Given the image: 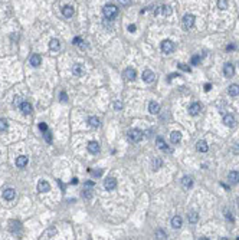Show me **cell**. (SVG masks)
I'll list each match as a JSON object with an SVG mask.
<instances>
[{
    "instance_id": "26",
    "label": "cell",
    "mask_w": 239,
    "mask_h": 240,
    "mask_svg": "<svg viewBox=\"0 0 239 240\" xmlns=\"http://www.w3.org/2000/svg\"><path fill=\"white\" fill-rule=\"evenodd\" d=\"M88 125L91 127V128H98V127L101 125L99 118H97V117H89L88 118Z\"/></svg>"
},
{
    "instance_id": "32",
    "label": "cell",
    "mask_w": 239,
    "mask_h": 240,
    "mask_svg": "<svg viewBox=\"0 0 239 240\" xmlns=\"http://www.w3.org/2000/svg\"><path fill=\"white\" fill-rule=\"evenodd\" d=\"M160 12H161V14H164V16H170L171 14V7L170 6H167V4H164V6H161L160 7Z\"/></svg>"
},
{
    "instance_id": "8",
    "label": "cell",
    "mask_w": 239,
    "mask_h": 240,
    "mask_svg": "<svg viewBox=\"0 0 239 240\" xmlns=\"http://www.w3.org/2000/svg\"><path fill=\"white\" fill-rule=\"evenodd\" d=\"M223 125L229 127V128H233V127L236 125L235 117H233V115H231V114L225 115V117H223Z\"/></svg>"
},
{
    "instance_id": "40",
    "label": "cell",
    "mask_w": 239,
    "mask_h": 240,
    "mask_svg": "<svg viewBox=\"0 0 239 240\" xmlns=\"http://www.w3.org/2000/svg\"><path fill=\"white\" fill-rule=\"evenodd\" d=\"M59 98H61L62 102H68V95H66V92H61L59 94Z\"/></svg>"
},
{
    "instance_id": "52",
    "label": "cell",
    "mask_w": 239,
    "mask_h": 240,
    "mask_svg": "<svg viewBox=\"0 0 239 240\" xmlns=\"http://www.w3.org/2000/svg\"><path fill=\"white\" fill-rule=\"evenodd\" d=\"M71 184H72V186H76V184H78V178H76V177H74V178L71 180Z\"/></svg>"
},
{
    "instance_id": "12",
    "label": "cell",
    "mask_w": 239,
    "mask_h": 240,
    "mask_svg": "<svg viewBox=\"0 0 239 240\" xmlns=\"http://www.w3.org/2000/svg\"><path fill=\"white\" fill-rule=\"evenodd\" d=\"M49 190H51V186H49L48 181L41 180V181L38 183V191H39V193H48Z\"/></svg>"
},
{
    "instance_id": "3",
    "label": "cell",
    "mask_w": 239,
    "mask_h": 240,
    "mask_svg": "<svg viewBox=\"0 0 239 240\" xmlns=\"http://www.w3.org/2000/svg\"><path fill=\"white\" fill-rule=\"evenodd\" d=\"M160 47H161V52H163V53L169 55V53H171V52L174 51V47L176 46H174V43L170 41V39H166V41L161 42Z\"/></svg>"
},
{
    "instance_id": "46",
    "label": "cell",
    "mask_w": 239,
    "mask_h": 240,
    "mask_svg": "<svg viewBox=\"0 0 239 240\" xmlns=\"http://www.w3.org/2000/svg\"><path fill=\"white\" fill-rule=\"evenodd\" d=\"M179 76H180V75H179V74H171V75H169V82H170V81H173L174 78H179Z\"/></svg>"
},
{
    "instance_id": "25",
    "label": "cell",
    "mask_w": 239,
    "mask_h": 240,
    "mask_svg": "<svg viewBox=\"0 0 239 240\" xmlns=\"http://www.w3.org/2000/svg\"><path fill=\"white\" fill-rule=\"evenodd\" d=\"M181 224H183V220H181L180 216H174L173 219H171V227H173V229H180Z\"/></svg>"
},
{
    "instance_id": "7",
    "label": "cell",
    "mask_w": 239,
    "mask_h": 240,
    "mask_svg": "<svg viewBox=\"0 0 239 240\" xmlns=\"http://www.w3.org/2000/svg\"><path fill=\"white\" fill-rule=\"evenodd\" d=\"M156 145H157V148H160L161 151H164V152H171V150L167 147L166 141H164L161 137H157V138H156Z\"/></svg>"
},
{
    "instance_id": "47",
    "label": "cell",
    "mask_w": 239,
    "mask_h": 240,
    "mask_svg": "<svg viewBox=\"0 0 239 240\" xmlns=\"http://www.w3.org/2000/svg\"><path fill=\"white\" fill-rule=\"evenodd\" d=\"M81 41H82L81 37H78V36H76V37H74V41H72V43H74V45H76V46H78V45H79V42H81Z\"/></svg>"
},
{
    "instance_id": "44",
    "label": "cell",
    "mask_w": 239,
    "mask_h": 240,
    "mask_svg": "<svg viewBox=\"0 0 239 240\" xmlns=\"http://www.w3.org/2000/svg\"><path fill=\"white\" fill-rule=\"evenodd\" d=\"M114 108H115V111H119V109L123 108V104H121V102H118V101H117L115 104H114Z\"/></svg>"
},
{
    "instance_id": "5",
    "label": "cell",
    "mask_w": 239,
    "mask_h": 240,
    "mask_svg": "<svg viewBox=\"0 0 239 240\" xmlns=\"http://www.w3.org/2000/svg\"><path fill=\"white\" fill-rule=\"evenodd\" d=\"M195 19L196 17L193 14H185V17H183V26L186 29H192V27L195 26Z\"/></svg>"
},
{
    "instance_id": "24",
    "label": "cell",
    "mask_w": 239,
    "mask_h": 240,
    "mask_svg": "<svg viewBox=\"0 0 239 240\" xmlns=\"http://www.w3.org/2000/svg\"><path fill=\"white\" fill-rule=\"evenodd\" d=\"M19 108H20V111L23 112L25 115H29V114H32V105L29 104V102H22V104H20V106H19Z\"/></svg>"
},
{
    "instance_id": "31",
    "label": "cell",
    "mask_w": 239,
    "mask_h": 240,
    "mask_svg": "<svg viewBox=\"0 0 239 240\" xmlns=\"http://www.w3.org/2000/svg\"><path fill=\"white\" fill-rule=\"evenodd\" d=\"M20 221H14V220H12L10 221V232L12 233H14V232H19L20 230Z\"/></svg>"
},
{
    "instance_id": "33",
    "label": "cell",
    "mask_w": 239,
    "mask_h": 240,
    "mask_svg": "<svg viewBox=\"0 0 239 240\" xmlns=\"http://www.w3.org/2000/svg\"><path fill=\"white\" fill-rule=\"evenodd\" d=\"M7 128H9V122L6 119H0V132L7 131Z\"/></svg>"
},
{
    "instance_id": "45",
    "label": "cell",
    "mask_w": 239,
    "mask_h": 240,
    "mask_svg": "<svg viewBox=\"0 0 239 240\" xmlns=\"http://www.w3.org/2000/svg\"><path fill=\"white\" fill-rule=\"evenodd\" d=\"M79 47H81V49H86V47H88V45L85 43V41H81L79 42V45H78Z\"/></svg>"
},
{
    "instance_id": "2",
    "label": "cell",
    "mask_w": 239,
    "mask_h": 240,
    "mask_svg": "<svg viewBox=\"0 0 239 240\" xmlns=\"http://www.w3.org/2000/svg\"><path fill=\"white\" fill-rule=\"evenodd\" d=\"M127 137H128V139H130L131 142H138V141L143 139L144 134H143V131H140V129L133 128V129H130V131L127 132Z\"/></svg>"
},
{
    "instance_id": "20",
    "label": "cell",
    "mask_w": 239,
    "mask_h": 240,
    "mask_svg": "<svg viewBox=\"0 0 239 240\" xmlns=\"http://www.w3.org/2000/svg\"><path fill=\"white\" fill-rule=\"evenodd\" d=\"M27 162H29L27 157H26V155H20V157H17V158H16V167H19V168H23V167L27 166Z\"/></svg>"
},
{
    "instance_id": "10",
    "label": "cell",
    "mask_w": 239,
    "mask_h": 240,
    "mask_svg": "<svg viewBox=\"0 0 239 240\" xmlns=\"http://www.w3.org/2000/svg\"><path fill=\"white\" fill-rule=\"evenodd\" d=\"M117 187V180L115 178H107L105 181H104V188L107 190V191H111V190H114Z\"/></svg>"
},
{
    "instance_id": "35",
    "label": "cell",
    "mask_w": 239,
    "mask_h": 240,
    "mask_svg": "<svg viewBox=\"0 0 239 240\" xmlns=\"http://www.w3.org/2000/svg\"><path fill=\"white\" fill-rule=\"evenodd\" d=\"M218 7L220 10H226L228 9V0H218Z\"/></svg>"
},
{
    "instance_id": "54",
    "label": "cell",
    "mask_w": 239,
    "mask_h": 240,
    "mask_svg": "<svg viewBox=\"0 0 239 240\" xmlns=\"http://www.w3.org/2000/svg\"><path fill=\"white\" fill-rule=\"evenodd\" d=\"M232 49H235V46H233V45H229V46H228V51H232Z\"/></svg>"
},
{
    "instance_id": "39",
    "label": "cell",
    "mask_w": 239,
    "mask_h": 240,
    "mask_svg": "<svg viewBox=\"0 0 239 240\" xmlns=\"http://www.w3.org/2000/svg\"><path fill=\"white\" fill-rule=\"evenodd\" d=\"M43 137H45V141L49 142V144H51L52 139H53V138H52V134H51L49 131H45V132H43Z\"/></svg>"
},
{
    "instance_id": "30",
    "label": "cell",
    "mask_w": 239,
    "mask_h": 240,
    "mask_svg": "<svg viewBox=\"0 0 239 240\" xmlns=\"http://www.w3.org/2000/svg\"><path fill=\"white\" fill-rule=\"evenodd\" d=\"M154 236H156V239H158V240H164V239H167V233H166L164 230H161V229H157V230H156V233H154Z\"/></svg>"
},
{
    "instance_id": "27",
    "label": "cell",
    "mask_w": 239,
    "mask_h": 240,
    "mask_svg": "<svg viewBox=\"0 0 239 240\" xmlns=\"http://www.w3.org/2000/svg\"><path fill=\"white\" fill-rule=\"evenodd\" d=\"M228 94L231 95V96H238V95H239V85L232 84L231 86H229V89H228Z\"/></svg>"
},
{
    "instance_id": "22",
    "label": "cell",
    "mask_w": 239,
    "mask_h": 240,
    "mask_svg": "<svg viewBox=\"0 0 239 240\" xmlns=\"http://www.w3.org/2000/svg\"><path fill=\"white\" fill-rule=\"evenodd\" d=\"M181 186L185 187V188H192L193 187V178L189 176H185L181 178Z\"/></svg>"
},
{
    "instance_id": "16",
    "label": "cell",
    "mask_w": 239,
    "mask_h": 240,
    "mask_svg": "<svg viewBox=\"0 0 239 240\" xmlns=\"http://www.w3.org/2000/svg\"><path fill=\"white\" fill-rule=\"evenodd\" d=\"M29 62H31V65L33 66V68H38L39 65H41V62H42V57H41V55H38V53H33L31 56V59H29Z\"/></svg>"
},
{
    "instance_id": "9",
    "label": "cell",
    "mask_w": 239,
    "mask_h": 240,
    "mask_svg": "<svg viewBox=\"0 0 239 240\" xmlns=\"http://www.w3.org/2000/svg\"><path fill=\"white\" fill-rule=\"evenodd\" d=\"M223 75H225L226 78H232L233 75H235V68H233L232 63H226L223 66Z\"/></svg>"
},
{
    "instance_id": "49",
    "label": "cell",
    "mask_w": 239,
    "mask_h": 240,
    "mask_svg": "<svg viewBox=\"0 0 239 240\" xmlns=\"http://www.w3.org/2000/svg\"><path fill=\"white\" fill-rule=\"evenodd\" d=\"M136 25H130V26H128V32H131V33H134V32H136Z\"/></svg>"
},
{
    "instance_id": "17",
    "label": "cell",
    "mask_w": 239,
    "mask_h": 240,
    "mask_svg": "<svg viewBox=\"0 0 239 240\" xmlns=\"http://www.w3.org/2000/svg\"><path fill=\"white\" fill-rule=\"evenodd\" d=\"M72 74L75 75V76H82V75L85 74V68H84L82 65L76 63V65H74V68H72Z\"/></svg>"
},
{
    "instance_id": "13",
    "label": "cell",
    "mask_w": 239,
    "mask_h": 240,
    "mask_svg": "<svg viewBox=\"0 0 239 240\" xmlns=\"http://www.w3.org/2000/svg\"><path fill=\"white\" fill-rule=\"evenodd\" d=\"M86 148H88V151L91 152V154H98L99 152V144L97 141H89L88 145H86Z\"/></svg>"
},
{
    "instance_id": "51",
    "label": "cell",
    "mask_w": 239,
    "mask_h": 240,
    "mask_svg": "<svg viewBox=\"0 0 239 240\" xmlns=\"http://www.w3.org/2000/svg\"><path fill=\"white\" fill-rule=\"evenodd\" d=\"M210 89H212V85H210V84H206V85H205V92H209Z\"/></svg>"
},
{
    "instance_id": "48",
    "label": "cell",
    "mask_w": 239,
    "mask_h": 240,
    "mask_svg": "<svg viewBox=\"0 0 239 240\" xmlns=\"http://www.w3.org/2000/svg\"><path fill=\"white\" fill-rule=\"evenodd\" d=\"M89 172H92L94 176H97V177H99L101 174H103V171H101V170H98V171H92V170H89Z\"/></svg>"
},
{
    "instance_id": "42",
    "label": "cell",
    "mask_w": 239,
    "mask_h": 240,
    "mask_svg": "<svg viewBox=\"0 0 239 240\" xmlns=\"http://www.w3.org/2000/svg\"><path fill=\"white\" fill-rule=\"evenodd\" d=\"M22 101H20V96H14V101H13V105L14 106H20Z\"/></svg>"
},
{
    "instance_id": "50",
    "label": "cell",
    "mask_w": 239,
    "mask_h": 240,
    "mask_svg": "<svg viewBox=\"0 0 239 240\" xmlns=\"http://www.w3.org/2000/svg\"><path fill=\"white\" fill-rule=\"evenodd\" d=\"M232 151L235 152V154H239V144H236V145L233 147V148H232Z\"/></svg>"
},
{
    "instance_id": "38",
    "label": "cell",
    "mask_w": 239,
    "mask_h": 240,
    "mask_svg": "<svg viewBox=\"0 0 239 240\" xmlns=\"http://www.w3.org/2000/svg\"><path fill=\"white\" fill-rule=\"evenodd\" d=\"M177 68H179V69H181V71H185V72H192L190 66H187L186 63H179V65H177Z\"/></svg>"
},
{
    "instance_id": "6",
    "label": "cell",
    "mask_w": 239,
    "mask_h": 240,
    "mask_svg": "<svg viewBox=\"0 0 239 240\" xmlns=\"http://www.w3.org/2000/svg\"><path fill=\"white\" fill-rule=\"evenodd\" d=\"M154 79H156V75H154L153 71H150V69H146V71L143 72V81L147 82V84H151V82H154Z\"/></svg>"
},
{
    "instance_id": "23",
    "label": "cell",
    "mask_w": 239,
    "mask_h": 240,
    "mask_svg": "<svg viewBox=\"0 0 239 240\" xmlns=\"http://www.w3.org/2000/svg\"><path fill=\"white\" fill-rule=\"evenodd\" d=\"M62 14H64L66 19L72 17V16H74V7L69 6V4H68V6H64V7H62Z\"/></svg>"
},
{
    "instance_id": "18",
    "label": "cell",
    "mask_w": 239,
    "mask_h": 240,
    "mask_svg": "<svg viewBox=\"0 0 239 240\" xmlns=\"http://www.w3.org/2000/svg\"><path fill=\"white\" fill-rule=\"evenodd\" d=\"M148 112H150V114H153V115H157L158 112H160V105H158L157 102L151 101L150 104H148Z\"/></svg>"
},
{
    "instance_id": "41",
    "label": "cell",
    "mask_w": 239,
    "mask_h": 240,
    "mask_svg": "<svg viewBox=\"0 0 239 240\" xmlns=\"http://www.w3.org/2000/svg\"><path fill=\"white\" fill-rule=\"evenodd\" d=\"M82 197H84V199H91V197H92V194H91V191H89V190H85V191L82 193Z\"/></svg>"
},
{
    "instance_id": "53",
    "label": "cell",
    "mask_w": 239,
    "mask_h": 240,
    "mask_svg": "<svg viewBox=\"0 0 239 240\" xmlns=\"http://www.w3.org/2000/svg\"><path fill=\"white\" fill-rule=\"evenodd\" d=\"M118 2L121 4H128V3H130V0H118Z\"/></svg>"
},
{
    "instance_id": "11",
    "label": "cell",
    "mask_w": 239,
    "mask_h": 240,
    "mask_svg": "<svg viewBox=\"0 0 239 240\" xmlns=\"http://www.w3.org/2000/svg\"><path fill=\"white\" fill-rule=\"evenodd\" d=\"M200 109H202L200 104L195 102V104H192L190 106H189V114H190L192 117H196V115H199V114H200Z\"/></svg>"
},
{
    "instance_id": "37",
    "label": "cell",
    "mask_w": 239,
    "mask_h": 240,
    "mask_svg": "<svg viewBox=\"0 0 239 240\" xmlns=\"http://www.w3.org/2000/svg\"><path fill=\"white\" fill-rule=\"evenodd\" d=\"M203 56H205V55H202V56L200 55H195V56L192 57V65H199V62H200V59Z\"/></svg>"
},
{
    "instance_id": "34",
    "label": "cell",
    "mask_w": 239,
    "mask_h": 240,
    "mask_svg": "<svg viewBox=\"0 0 239 240\" xmlns=\"http://www.w3.org/2000/svg\"><path fill=\"white\" fill-rule=\"evenodd\" d=\"M56 234V229L55 227H52V229H49V230H46L43 233V236H42V239H46L48 236H55Z\"/></svg>"
},
{
    "instance_id": "19",
    "label": "cell",
    "mask_w": 239,
    "mask_h": 240,
    "mask_svg": "<svg viewBox=\"0 0 239 240\" xmlns=\"http://www.w3.org/2000/svg\"><path fill=\"white\" fill-rule=\"evenodd\" d=\"M196 150H197L199 152H208V150H209L208 142H206V141H203V139L197 141V144H196Z\"/></svg>"
},
{
    "instance_id": "1",
    "label": "cell",
    "mask_w": 239,
    "mask_h": 240,
    "mask_svg": "<svg viewBox=\"0 0 239 240\" xmlns=\"http://www.w3.org/2000/svg\"><path fill=\"white\" fill-rule=\"evenodd\" d=\"M103 13L105 16V19H109V20H113L115 19L117 14H118V7L115 4H105L103 7Z\"/></svg>"
},
{
    "instance_id": "14",
    "label": "cell",
    "mask_w": 239,
    "mask_h": 240,
    "mask_svg": "<svg viewBox=\"0 0 239 240\" xmlns=\"http://www.w3.org/2000/svg\"><path fill=\"white\" fill-rule=\"evenodd\" d=\"M228 180H229V183L231 184H238L239 183V171H231L228 174Z\"/></svg>"
},
{
    "instance_id": "4",
    "label": "cell",
    "mask_w": 239,
    "mask_h": 240,
    "mask_svg": "<svg viewBox=\"0 0 239 240\" xmlns=\"http://www.w3.org/2000/svg\"><path fill=\"white\" fill-rule=\"evenodd\" d=\"M123 76H124L125 81L133 82V81H136V78H137V72H136V69H133V68H127L125 71L123 72Z\"/></svg>"
},
{
    "instance_id": "43",
    "label": "cell",
    "mask_w": 239,
    "mask_h": 240,
    "mask_svg": "<svg viewBox=\"0 0 239 240\" xmlns=\"http://www.w3.org/2000/svg\"><path fill=\"white\" fill-rule=\"evenodd\" d=\"M39 129H41L42 132H45V131H48V125H46V124H45V122H41V124H39Z\"/></svg>"
},
{
    "instance_id": "36",
    "label": "cell",
    "mask_w": 239,
    "mask_h": 240,
    "mask_svg": "<svg viewBox=\"0 0 239 240\" xmlns=\"http://www.w3.org/2000/svg\"><path fill=\"white\" fill-rule=\"evenodd\" d=\"M160 167H161V160L160 158H156L153 161V170H154V171H157Z\"/></svg>"
},
{
    "instance_id": "29",
    "label": "cell",
    "mask_w": 239,
    "mask_h": 240,
    "mask_svg": "<svg viewBox=\"0 0 239 240\" xmlns=\"http://www.w3.org/2000/svg\"><path fill=\"white\" fill-rule=\"evenodd\" d=\"M187 220H189V223L192 224H195L199 221V214L196 213V211H190V213L187 214Z\"/></svg>"
},
{
    "instance_id": "15",
    "label": "cell",
    "mask_w": 239,
    "mask_h": 240,
    "mask_svg": "<svg viewBox=\"0 0 239 240\" xmlns=\"http://www.w3.org/2000/svg\"><path fill=\"white\" fill-rule=\"evenodd\" d=\"M14 197H16V191L13 188H6L3 191V199L7 200V201H12Z\"/></svg>"
},
{
    "instance_id": "28",
    "label": "cell",
    "mask_w": 239,
    "mask_h": 240,
    "mask_svg": "<svg viewBox=\"0 0 239 240\" xmlns=\"http://www.w3.org/2000/svg\"><path fill=\"white\" fill-rule=\"evenodd\" d=\"M59 47H61V43H59L58 39H51V42H49V49L56 52V51H59Z\"/></svg>"
},
{
    "instance_id": "21",
    "label": "cell",
    "mask_w": 239,
    "mask_h": 240,
    "mask_svg": "<svg viewBox=\"0 0 239 240\" xmlns=\"http://www.w3.org/2000/svg\"><path fill=\"white\" fill-rule=\"evenodd\" d=\"M170 141L173 144H179L181 141V132L180 131H173L170 134Z\"/></svg>"
}]
</instances>
